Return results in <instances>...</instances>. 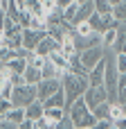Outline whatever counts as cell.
Segmentation results:
<instances>
[{"mask_svg":"<svg viewBox=\"0 0 126 129\" xmlns=\"http://www.w3.org/2000/svg\"><path fill=\"white\" fill-rule=\"evenodd\" d=\"M61 84H63V91H65V100H68V104H72L77 98H81V95L86 93V88L90 86L88 75H79V73H72V70L63 73ZM68 104H65V109H68Z\"/></svg>","mask_w":126,"mask_h":129,"instance_id":"6da1fadb","label":"cell"},{"mask_svg":"<svg viewBox=\"0 0 126 129\" xmlns=\"http://www.w3.org/2000/svg\"><path fill=\"white\" fill-rule=\"evenodd\" d=\"M68 113L74 120V129H90V127L95 129V125H97V118H95L92 109L86 104L83 95L77 98L72 104H68Z\"/></svg>","mask_w":126,"mask_h":129,"instance_id":"7a4b0ae2","label":"cell"},{"mask_svg":"<svg viewBox=\"0 0 126 129\" xmlns=\"http://www.w3.org/2000/svg\"><path fill=\"white\" fill-rule=\"evenodd\" d=\"M11 100H14L16 107H27V104H32L34 100H38V88H36V84H27V82H23V84L14 86Z\"/></svg>","mask_w":126,"mask_h":129,"instance_id":"3957f363","label":"cell"},{"mask_svg":"<svg viewBox=\"0 0 126 129\" xmlns=\"http://www.w3.org/2000/svg\"><path fill=\"white\" fill-rule=\"evenodd\" d=\"M106 45H92V48H86V50H81L79 52V59H81V63L88 68V73H90V68L92 66H97L104 57H106Z\"/></svg>","mask_w":126,"mask_h":129,"instance_id":"277c9868","label":"cell"},{"mask_svg":"<svg viewBox=\"0 0 126 129\" xmlns=\"http://www.w3.org/2000/svg\"><path fill=\"white\" fill-rule=\"evenodd\" d=\"M83 100H86V104H88L90 109H95L97 104H101V102L108 100V91H106L104 84H97V86L90 84V86L86 88V93H83Z\"/></svg>","mask_w":126,"mask_h":129,"instance_id":"5b68a950","label":"cell"},{"mask_svg":"<svg viewBox=\"0 0 126 129\" xmlns=\"http://www.w3.org/2000/svg\"><path fill=\"white\" fill-rule=\"evenodd\" d=\"M36 88H38V100H45V98L54 95L56 91H61L63 84H61V77H43L36 84Z\"/></svg>","mask_w":126,"mask_h":129,"instance_id":"8992f818","label":"cell"},{"mask_svg":"<svg viewBox=\"0 0 126 129\" xmlns=\"http://www.w3.org/2000/svg\"><path fill=\"white\" fill-rule=\"evenodd\" d=\"M47 36V29H34V27H25L23 29V45L27 50H36V45L41 43V39Z\"/></svg>","mask_w":126,"mask_h":129,"instance_id":"52a82bcc","label":"cell"},{"mask_svg":"<svg viewBox=\"0 0 126 129\" xmlns=\"http://www.w3.org/2000/svg\"><path fill=\"white\" fill-rule=\"evenodd\" d=\"M59 45H61V41H56L50 32H47V36H43L41 39V43L36 45V50L34 52H38V54H43V57H47L50 52H54V50H59Z\"/></svg>","mask_w":126,"mask_h":129,"instance_id":"ba28073f","label":"cell"},{"mask_svg":"<svg viewBox=\"0 0 126 129\" xmlns=\"http://www.w3.org/2000/svg\"><path fill=\"white\" fill-rule=\"evenodd\" d=\"M104 77H106V57H104L97 66L90 68V73H88V82H90L92 86H97V84H104Z\"/></svg>","mask_w":126,"mask_h":129,"instance_id":"9c48e42d","label":"cell"},{"mask_svg":"<svg viewBox=\"0 0 126 129\" xmlns=\"http://www.w3.org/2000/svg\"><path fill=\"white\" fill-rule=\"evenodd\" d=\"M47 57H50V61H52L61 73H68V70H70V57H68V54H63V52H61V48H59V50H54V52H50Z\"/></svg>","mask_w":126,"mask_h":129,"instance_id":"30bf717a","label":"cell"},{"mask_svg":"<svg viewBox=\"0 0 126 129\" xmlns=\"http://www.w3.org/2000/svg\"><path fill=\"white\" fill-rule=\"evenodd\" d=\"M27 63H29V61H27V57H23V54H14L11 59H7V61H5V66H7L11 73H20V75L25 73Z\"/></svg>","mask_w":126,"mask_h":129,"instance_id":"8fae6325","label":"cell"},{"mask_svg":"<svg viewBox=\"0 0 126 129\" xmlns=\"http://www.w3.org/2000/svg\"><path fill=\"white\" fill-rule=\"evenodd\" d=\"M65 113H68V109H65V107H45V118L50 120L52 129L56 127V122H59Z\"/></svg>","mask_w":126,"mask_h":129,"instance_id":"7c38bea8","label":"cell"},{"mask_svg":"<svg viewBox=\"0 0 126 129\" xmlns=\"http://www.w3.org/2000/svg\"><path fill=\"white\" fill-rule=\"evenodd\" d=\"M2 118H7L9 122H14V125H16V129H18V127H20V122L27 118V113H25V107H11V109H9Z\"/></svg>","mask_w":126,"mask_h":129,"instance_id":"4fadbf2b","label":"cell"},{"mask_svg":"<svg viewBox=\"0 0 126 129\" xmlns=\"http://www.w3.org/2000/svg\"><path fill=\"white\" fill-rule=\"evenodd\" d=\"M92 11H95V2H92V0H88V2H83V5H79V9H77V16H74V23H72V25H77V23H81V20H88V18L92 16Z\"/></svg>","mask_w":126,"mask_h":129,"instance_id":"5bb4252c","label":"cell"},{"mask_svg":"<svg viewBox=\"0 0 126 129\" xmlns=\"http://www.w3.org/2000/svg\"><path fill=\"white\" fill-rule=\"evenodd\" d=\"M25 113H27V118H32V120H38L41 116H45V104H43V100H34L32 104H27V107H25Z\"/></svg>","mask_w":126,"mask_h":129,"instance_id":"9a60e30c","label":"cell"},{"mask_svg":"<svg viewBox=\"0 0 126 129\" xmlns=\"http://www.w3.org/2000/svg\"><path fill=\"white\" fill-rule=\"evenodd\" d=\"M23 77H25V82H27V84H38V82L43 79V70H41L38 66H32V63H27V68H25Z\"/></svg>","mask_w":126,"mask_h":129,"instance_id":"2e32d148","label":"cell"},{"mask_svg":"<svg viewBox=\"0 0 126 129\" xmlns=\"http://www.w3.org/2000/svg\"><path fill=\"white\" fill-rule=\"evenodd\" d=\"M113 50L126 54V23H119V27H117V39H115Z\"/></svg>","mask_w":126,"mask_h":129,"instance_id":"e0dca14e","label":"cell"},{"mask_svg":"<svg viewBox=\"0 0 126 129\" xmlns=\"http://www.w3.org/2000/svg\"><path fill=\"white\" fill-rule=\"evenodd\" d=\"M41 70H43V77H63V73H61V70L50 61V57L45 59V63H43V68H41Z\"/></svg>","mask_w":126,"mask_h":129,"instance_id":"ac0fdd59","label":"cell"},{"mask_svg":"<svg viewBox=\"0 0 126 129\" xmlns=\"http://www.w3.org/2000/svg\"><path fill=\"white\" fill-rule=\"evenodd\" d=\"M92 113H95V118H97V120H101V118H110V100H106V102L97 104V107L92 109Z\"/></svg>","mask_w":126,"mask_h":129,"instance_id":"d6986e66","label":"cell"},{"mask_svg":"<svg viewBox=\"0 0 126 129\" xmlns=\"http://www.w3.org/2000/svg\"><path fill=\"white\" fill-rule=\"evenodd\" d=\"M101 39H104V45L106 48H113L115 45V39H117V27H110V29L101 32Z\"/></svg>","mask_w":126,"mask_h":129,"instance_id":"ffe728a7","label":"cell"},{"mask_svg":"<svg viewBox=\"0 0 126 129\" xmlns=\"http://www.w3.org/2000/svg\"><path fill=\"white\" fill-rule=\"evenodd\" d=\"M77 9H79V5L77 2H70L65 9H63V18H65V23H74V16H77Z\"/></svg>","mask_w":126,"mask_h":129,"instance_id":"44dd1931","label":"cell"},{"mask_svg":"<svg viewBox=\"0 0 126 129\" xmlns=\"http://www.w3.org/2000/svg\"><path fill=\"white\" fill-rule=\"evenodd\" d=\"M92 2H95V11H99V14H113L110 0H92Z\"/></svg>","mask_w":126,"mask_h":129,"instance_id":"7402d4cb","label":"cell"},{"mask_svg":"<svg viewBox=\"0 0 126 129\" xmlns=\"http://www.w3.org/2000/svg\"><path fill=\"white\" fill-rule=\"evenodd\" d=\"M113 16H115L119 23H126V0H122L119 5L113 7Z\"/></svg>","mask_w":126,"mask_h":129,"instance_id":"603a6c76","label":"cell"},{"mask_svg":"<svg viewBox=\"0 0 126 129\" xmlns=\"http://www.w3.org/2000/svg\"><path fill=\"white\" fill-rule=\"evenodd\" d=\"M72 29H74L77 34H92V32H95V29H92V25H90V20H81V23L72 25Z\"/></svg>","mask_w":126,"mask_h":129,"instance_id":"cb8c5ba5","label":"cell"},{"mask_svg":"<svg viewBox=\"0 0 126 129\" xmlns=\"http://www.w3.org/2000/svg\"><path fill=\"white\" fill-rule=\"evenodd\" d=\"M54 129H74V120L70 118V113H65L59 122H56V127Z\"/></svg>","mask_w":126,"mask_h":129,"instance_id":"d4e9b609","label":"cell"},{"mask_svg":"<svg viewBox=\"0 0 126 129\" xmlns=\"http://www.w3.org/2000/svg\"><path fill=\"white\" fill-rule=\"evenodd\" d=\"M117 100L126 102V73L119 75V88H117Z\"/></svg>","mask_w":126,"mask_h":129,"instance_id":"484cf974","label":"cell"},{"mask_svg":"<svg viewBox=\"0 0 126 129\" xmlns=\"http://www.w3.org/2000/svg\"><path fill=\"white\" fill-rule=\"evenodd\" d=\"M115 61H117V70H119V75H124V73H126V54H124V52H115Z\"/></svg>","mask_w":126,"mask_h":129,"instance_id":"4316f807","label":"cell"},{"mask_svg":"<svg viewBox=\"0 0 126 129\" xmlns=\"http://www.w3.org/2000/svg\"><path fill=\"white\" fill-rule=\"evenodd\" d=\"M34 129H52V125H50V120L45 116H41L38 120H34Z\"/></svg>","mask_w":126,"mask_h":129,"instance_id":"83f0119b","label":"cell"},{"mask_svg":"<svg viewBox=\"0 0 126 129\" xmlns=\"http://www.w3.org/2000/svg\"><path fill=\"white\" fill-rule=\"evenodd\" d=\"M113 129H126V116L117 118V120H113Z\"/></svg>","mask_w":126,"mask_h":129,"instance_id":"f1b7e54d","label":"cell"},{"mask_svg":"<svg viewBox=\"0 0 126 129\" xmlns=\"http://www.w3.org/2000/svg\"><path fill=\"white\" fill-rule=\"evenodd\" d=\"M56 2H59V7H61V9H65V7H68L70 2H74V0H56Z\"/></svg>","mask_w":126,"mask_h":129,"instance_id":"f546056e","label":"cell"},{"mask_svg":"<svg viewBox=\"0 0 126 129\" xmlns=\"http://www.w3.org/2000/svg\"><path fill=\"white\" fill-rule=\"evenodd\" d=\"M119 2H122V0H110V5H113V7H115V5H119Z\"/></svg>","mask_w":126,"mask_h":129,"instance_id":"4dcf8cb0","label":"cell"},{"mask_svg":"<svg viewBox=\"0 0 126 129\" xmlns=\"http://www.w3.org/2000/svg\"><path fill=\"white\" fill-rule=\"evenodd\" d=\"M0 14H2V0H0Z\"/></svg>","mask_w":126,"mask_h":129,"instance_id":"1f68e13d","label":"cell"},{"mask_svg":"<svg viewBox=\"0 0 126 129\" xmlns=\"http://www.w3.org/2000/svg\"><path fill=\"white\" fill-rule=\"evenodd\" d=\"M124 116H126V102H124Z\"/></svg>","mask_w":126,"mask_h":129,"instance_id":"d6a6232c","label":"cell"}]
</instances>
